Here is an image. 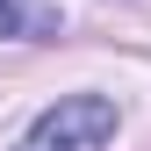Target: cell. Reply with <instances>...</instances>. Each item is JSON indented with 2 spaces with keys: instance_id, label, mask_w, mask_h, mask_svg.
<instances>
[{
  "instance_id": "7a4b0ae2",
  "label": "cell",
  "mask_w": 151,
  "mask_h": 151,
  "mask_svg": "<svg viewBox=\"0 0 151 151\" xmlns=\"http://www.w3.org/2000/svg\"><path fill=\"white\" fill-rule=\"evenodd\" d=\"M29 29H43V14H29L22 0H0V36H29Z\"/></svg>"
},
{
  "instance_id": "6da1fadb",
  "label": "cell",
  "mask_w": 151,
  "mask_h": 151,
  "mask_svg": "<svg viewBox=\"0 0 151 151\" xmlns=\"http://www.w3.org/2000/svg\"><path fill=\"white\" fill-rule=\"evenodd\" d=\"M108 137H115V101L108 93H58L22 129L14 151H108Z\"/></svg>"
}]
</instances>
